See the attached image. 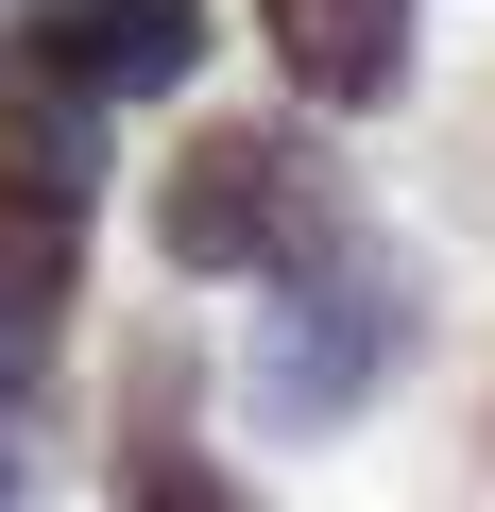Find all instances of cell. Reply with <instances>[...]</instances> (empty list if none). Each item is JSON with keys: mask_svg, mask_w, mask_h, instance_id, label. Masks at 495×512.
Masks as SVG:
<instances>
[{"mask_svg": "<svg viewBox=\"0 0 495 512\" xmlns=\"http://www.w3.org/2000/svg\"><path fill=\"white\" fill-rule=\"evenodd\" d=\"M427 342V274L393 239H359V222H325L308 256H274L257 274V342H239V410H257L274 444H325V427H359L376 393H393V359Z\"/></svg>", "mask_w": 495, "mask_h": 512, "instance_id": "obj_1", "label": "cell"}, {"mask_svg": "<svg viewBox=\"0 0 495 512\" xmlns=\"http://www.w3.org/2000/svg\"><path fill=\"white\" fill-rule=\"evenodd\" d=\"M86 222H103V103H69L0 35V359H52L86 308Z\"/></svg>", "mask_w": 495, "mask_h": 512, "instance_id": "obj_2", "label": "cell"}, {"mask_svg": "<svg viewBox=\"0 0 495 512\" xmlns=\"http://www.w3.org/2000/svg\"><path fill=\"white\" fill-rule=\"evenodd\" d=\"M325 222H359V205H342V154L291 137V120H205L154 171V256L188 291H257L274 256H308Z\"/></svg>", "mask_w": 495, "mask_h": 512, "instance_id": "obj_3", "label": "cell"}, {"mask_svg": "<svg viewBox=\"0 0 495 512\" xmlns=\"http://www.w3.org/2000/svg\"><path fill=\"white\" fill-rule=\"evenodd\" d=\"M69 103H171L205 69V0H35V35H18Z\"/></svg>", "mask_w": 495, "mask_h": 512, "instance_id": "obj_4", "label": "cell"}, {"mask_svg": "<svg viewBox=\"0 0 495 512\" xmlns=\"http://www.w3.org/2000/svg\"><path fill=\"white\" fill-rule=\"evenodd\" d=\"M257 35H274L291 103H325V120H376L410 86V0H257Z\"/></svg>", "mask_w": 495, "mask_h": 512, "instance_id": "obj_5", "label": "cell"}, {"mask_svg": "<svg viewBox=\"0 0 495 512\" xmlns=\"http://www.w3.org/2000/svg\"><path fill=\"white\" fill-rule=\"evenodd\" d=\"M103 478H120V495H154V512H222V495H239V478L188 444V342H171V325H154V342H137V376H120V444H103Z\"/></svg>", "mask_w": 495, "mask_h": 512, "instance_id": "obj_6", "label": "cell"}, {"mask_svg": "<svg viewBox=\"0 0 495 512\" xmlns=\"http://www.w3.org/2000/svg\"><path fill=\"white\" fill-rule=\"evenodd\" d=\"M18 444H35V359H0V495H18Z\"/></svg>", "mask_w": 495, "mask_h": 512, "instance_id": "obj_7", "label": "cell"}]
</instances>
